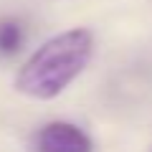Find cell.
<instances>
[{
  "instance_id": "3",
  "label": "cell",
  "mask_w": 152,
  "mask_h": 152,
  "mask_svg": "<svg viewBox=\"0 0 152 152\" xmlns=\"http://www.w3.org/2000/svg\"><path fill=\"white\" fill-rule=\"evenodd\" d=\"M23 26L15 18H0V56H13L23 46Z\"/></svg>"
},
{
  "instance_id": "1",
  "label": "cell",
  "mask_w": 152,
  "mask_h": 152,
  "mask_svg": "<svg viewBox=\"0 0 152 152\" xmlns=\"http://www.w3.org/2000/svg\"><path fill=\"white\" fill-rule=\"evenodd\" d=\"M94 53V33L71 28L41 43L15 74V89L28 99L48 102L66 91L71 81L89 66Z\"/></svg>"
},
{
  "instance_id": "2",
  "label": "cell",
  "mask_w": 152,
  "mask_h": 152,
  "mask_svg": "<svg viewBox=\"0 0 152 152\" xmlns=\"http://www.w3.org/2000/svg\"><path fill=\"white\" fill-rule=\"evenodd\" d=\"M38 152H94V142L71 122H48L36 134Z\"/></svg>"
}]
</instances>
